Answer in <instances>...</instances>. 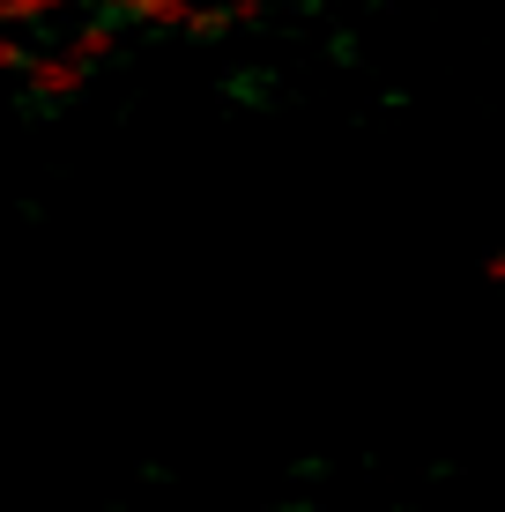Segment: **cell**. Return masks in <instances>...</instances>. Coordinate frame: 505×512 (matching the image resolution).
<instances>
[{
    "instance_id": "1",
    "label": "cell",
    "mask_w": 505,
    "mask_h": 512,
    "mask_svg": "<svg viewBox=\"0 0 505 512\" xmlns=\"http://www.w3.org/2000/svg\"><path fill=\"white\" fill-rule=\"evenodd\" d=\"M23 82H30V97H38V104H67V97L90 90V67L67 60V52H30V60H23Z\"/></svg>"
},
{
    "instance_id": "2",
    "label": "cell",
    "mask_w": 505,
    "mask_h": 512,
    "mask_svg": "<svg viewBox=\"0 0 505 512\" xmlns=\"http://www.w3.org/2000/svg\"><path fill=\"white\" fill-rule=\"evenodd\" d=\"M112 52H119V23H82V30H75V45H67V60L97 67V60H112Z\"/></svg>"
},
{
    "instance_id": "3",
    "label": "cell",
    "mask_w": 505,
    "mask_h": 512,
    "mask_svg": "<svg viewBox=\"0 0 505 512\" xmlns=\"http://www.w3.org/2000/svg\"><path fill=\"white\" fill-rule=\"evenodd\" d=\"M231 0H194L186 8V38H231Z\"/></svg>"
},
{
    "instance_id": "4",
    "label": "cell",
    "mask_w": 505,
    "mask_h": 512,
    "mask_svg": "<svg viewBox=\"0 0 505 512\" xmlns=\"http://www.w3.org/2000/svg\"><path fill=\"white\" fill-rule=\"evenodd\" d=\"M186 8H194V0H127V15L149 23V30H186Z\"/></svg>"
},
{
    "instance_id": "5",
    "label": "cell",
    "mask_w": 505,
    "mask_h": 512,
    "mask_svg": "<svg viewBox=\"0 0 505 512\" xmlns=\"http://www.w3.org/2000/svg\"><path fill=\"white\" fill-rule=\"evenodd\" d=\"M67 0H0V23H52Z\"/></svg>"
},
{
    "instance_id": "6",
    "label": "cell",
    "mask_w": 505,
    "mask_h": 512,
    "mask_svg": "<svg viewBox=\"0 0 505 512\" xmlns=\"http://www.w3.org/2000/svg\"><path fill=\"white\" fill-rule=\"evenodd\" d=\"M30 52H23V38H8V30H0V75H8V67H23Z\"/></svg>"
},
{
    "instance_id": "7",
    "label": "cell",
    "mask_w": 505,
    "mask_h": 512,
    "mask_svg": "<svg viewBox=\"0 0 505 512\" xmlns=\"http://www.w3.org/2000/svg\"><path fill=\"white\" fill-rule=\"evenodd\" d=\"M290 8H320V0H290Z\"/></svg>"
}]
</instances>
